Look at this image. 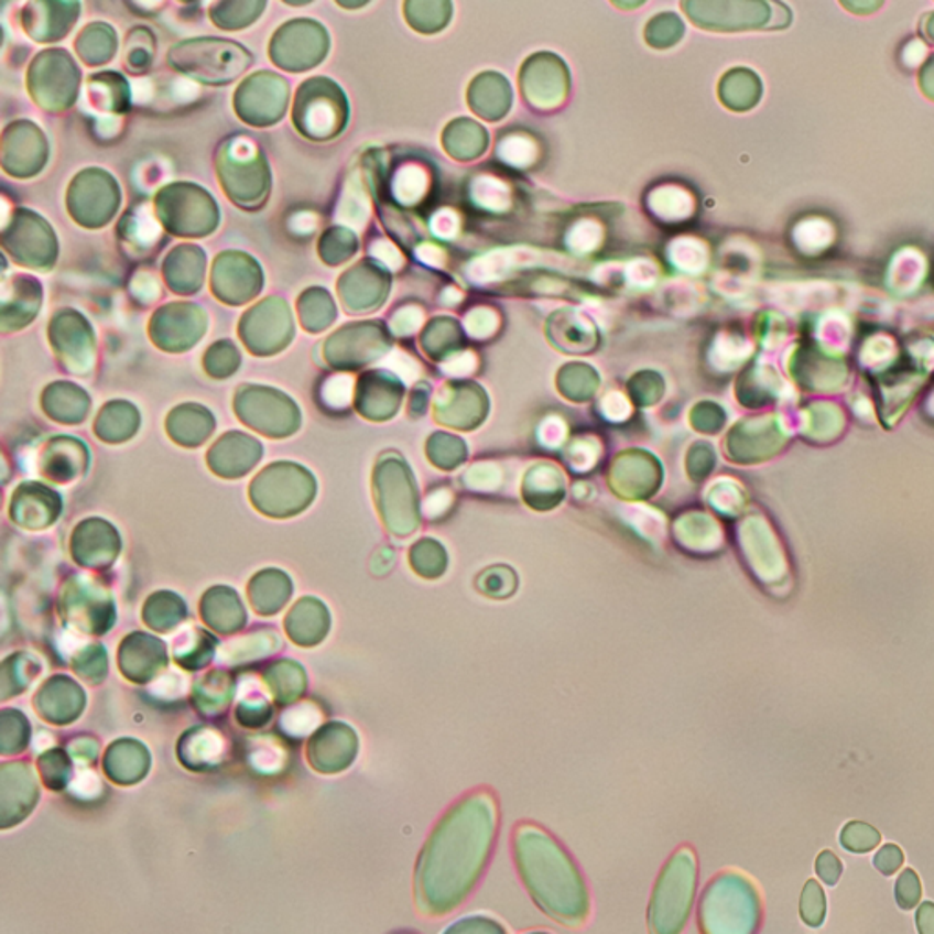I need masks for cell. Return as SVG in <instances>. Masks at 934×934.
I'll return each mask as SVG.
<instances>
[{
  "mask_svg": "<svg viewBox=\"0 0 934 934\" xmlns=\"http://www.w3.org/2000/svg\"><path fill=\"white\" fill-rule=\"evenodd\" d=\"M218 363H221V367H219L218 377L216 378L229 377V374H232L238 369L239 352L230 341H219V344L208 349L207 358H205L207 371L213 374Z\"/></svg>",
  "mask_w": 934,
  "mask_h": 934,
  "instance_id": "cell-26",
  "label": "cell"
},
{
  "mask_svg": "<svg viewBox=\"0 0 934 934\" xmlns=\"http://www.w3.org/2000/svg\"><path fill=\"white\" fill-rule=\"evenodd\" d=\"M920 934H934V903L925 902L916 914Z\"/></svg>",
  "mask_w": 934,
  "mask_h": 934,
  "instance_id": "cell-33",
  "label": "cell"
},
{
  "mask_svg": "<svg viewBox=\"0 0 934 934\" xmlns=\"http://www.w3.org/2000/svg\"><path fill=\"white\" fill-rule=\"evenodd\" d=\"M102 770L116 785H135L149 774L150 752L139 741L119 739L105 752Z\"/></svg>",
  "mask_w": 934,
  "mask_h": 934,
  "instance_id": "cell-11",
  "label": "cell"
},
{
  "mask_svg": "<svg viewBox=\"0 0 934 934\" xmlns=\"http://www.w3.org/2000/svg\"><path fill=\"white\" fill-rule=\"evenodd\" d=\"M346 249L356 250V238L347 230L330 229L319 239V256L327 261V265H341L350 258L352 252Z\"/></svg>",
  "mask_w": 934,
  "mask_h": 934,
  "instance_id": "cell-21",
  "label": "cell"
},
{
  "mask_svg": "<svg viewBox=\"0 0 934 934\" xmlns=\"http://www.w3.org/2000/svg\"><path fill=\"white\" fill-rule=\"evenodd\" d=\"M214 639L197 628H188L174 641V655L186 669H199L213 655Z\"/></svg>",
  "mask_w": 934,
  "mask_h": 934,
  "instance_id": "cell-15",
  "label": "cell"
},
{
  "mask_svg": "<svg viewBox=\"0 0 934 934\" xmlns=\"http://www.w3.org/2000/svg\"><path fill=\"white\" fill-rule=\"evenodd\" d=\"M499 830V802L491 791L467 792L438 817L414 866L420 913L442 919L469 900L488 871Z\"/></svg>",
  "mask_w": 934,
  "mask_h": 934,
  "instance_id": "cell-1",
  "label": "cell"
},
{
  "mask_svg": "<svg viewBox=\"0 0 934 934\" xmlns=\"http://www.w3.org/2000/svg\"><path fill=\"white\" fill-rule=\"evenodd\" d=\"M922 897V886L913 869H905L897 881V902L902 909H913L919 905Z\"/></svg>",
  "mask_w": 934,
  "mask_h": 934,
  "instance_id": "cell-28",
  "label": "cell"
},
{
  "mask_svg": "<svg viewBox=\"0 0 934 934\" xmlns=\"http://www.w3.org/2000/svg\"><path fill=\"white\" fill-rule=\"evenodd\" d=\"M287 83L272 75L271 72H265V88L261 96V79L260 72L254 77L245 80L243 85L239 86L238 96H236V108L245 122L256 124V127H265L272 122L282 119L285 108H287Z\"/></svg>",
  "mask_w": 934,
  "mask_h": 934,
  "instance_id": "cell-9",
  "label": "cell"
},
{
  "mask_svg": "<svg viewBox=\"0 0 934 934\" xmlns=\"http://www.w3.org/2000/svg\"><path fill=\"white\" fill-rule=\"evenodd\" d=\"M2 313L15 308V314L10 319L4 322V330H8V325L11 329H21L24 325L32 324L35 314L41 307V285L37 280H32L28 276H15V280L10 283L4 282L2 287Z\"/></svg>",
  "mask_w": 934,
  "mask_h": 934,
  "instance_id": "cell-13",
  "label": "cell"
},
{
  "mask_svg": "<svg viewBox=\"0 0 934 934\" xmlns=\"http://www.w3.org/2000/svg\"><path fill=\"white\" fill-rule=\"evenodd\" d=\"M263 747H265V758H271L272 761H276L278 764L282 763V752H274V754H269V752H272V750L276 749V747H272L271 749V747L265 743H263ZM261 752H263V750H256V754L252 756V758H254L252 759V761H254V764L256 767H258V769L267 770V763H263V759H260V756H263L261 754Z\"/></svg>",
  "mask_w": 934,
  "mask_h": 934,
  "instance_id": "cell-34",
  "label": "cell"
},
{
  "mask_svg": "<svg viewBox=\"0 0 934 934\" xmlns=\"http://www.w3.org/2000/svg\"><path fill=\"white\" fill-rule=\"evenodd\" d=\"M121 234L122 238L127 239L133 249L149 250L158 241L161 232L155 225V219L152 218V214L146 208L141 207L128 213L121 225Z\"/></svg>",
  "mask_w": 934,
  "mask_h": 934,
  "instance_id": "cell-16",
  "label": "cell"
},
{
  "mask_svg": "<svg viewBox=\"0 0 934 934\" xmlns=\"http://www.w3.org/2000/svg\"><path fill=\"white\" fill-rule=\"evenodd\" d=\"M880 833L876 828L860 822L845 825L844 833L839 836L844 849L850 850V852H869V850L875 849L876 845L880 844Z\"/></svg>",
  "mask_w": 934,
  "mask_h": 934,
  "instance_id": "cell-23",
  "label": "cell"
},
{
  "mask_svg": "<svg viewBox=\"0 0 934 934\" xmlns=\"http://www.w3.org/2000/svg\"><path fill=\"white\" fill-rule=\"evenodd\" d=\"M318 721L319 714L316 708L311 705H302L283 714L282 728L289 736L302 738L305 734L311 732V728L316 727Z\"/></svg>",
  "mask_w": 934,
  "mask_h": 934,
  "instance_id": "cell-27",
  "label": "cell"
},
{
  "mask_svg": "<svg viewBox=\"0 0 934 934\" xmlns=\"http://www.w3.org/2000/svg\"><path fill=\"white\" fill-rule=\"evenodd\" d=\"M525 934H553V933H550V931H530V933H525Z\"/></svg>",
  "mask_w": 934,
  "mask_h": 934,
  "instance_id": "cell-35",
  "label": "cell"
},
{
  "mask_svg": "<svg viewBox=\"0 0 934 934\" xmlns=\"http://www.w3.org/2000/svg\"><path fill=\"white\" fill-rule=\"evenodd\" d=\"M77 43L94 44L91 48L79 50L80 57L86 64L108 63L116 52V35L107 24H91L80 33Z\"/></svg>",
  "mask_w": 934,
  "mask_h": 934,
  "instance_id": "cell-17",
  "label": "cell"
},
{
  "mask_svg": "<svg viewBox=\"0 0 934 934\" xmlns=\"http://www.w3.org/2000/svg\"><path fill=\"white\" fill-rule=\"evenodd\" d=\"M699 889L696 850L683 845L664 861L647 909L650 934H683L691 922Z\"/></svg>",
  "mask_w": 934,
  "mask_h": 934,
  "instance_id": "cell-4",
  "label": "cell"
},
{
  "mask_svg": "<svg viewBox=\"0 0 934 934\" xmlns=\"http://www.w3.org/2000/svg\"><path fill=\"white\" fill-rule=\"evenodd\" d=\"M325 400L330 404H336V408L346 404L350 394L349 378L338 377L330 378V382L325 385Z\"/></svg>",
  "mask_w": 934,
  "mask_h": 934,
  "instance_id": "cell-31",
  "label": "cell"
},
{
  "mask_svg": "<svg viewBox=\"0 0 934 934\" xmlns=\"http://www.w3.org/2000/svg\"><path fill=\"white\" fill-rule=\"evenodd\" d=\"M841 861L838 860V856L833 855L830 850H825L822 855L817 856L816 860V872L819 878H822L827 886H836L839 880V876H841Z\"/></svg>",
  "mask_w": 934,
  "mask_h": 934,
  "instance_id": "cell-30",
  "label": "cell"
},
{
  "mask_svg": "<svg viewBox=\"0 0 934 934\" xmlns=\"http://www.w3.org/2000/svg\"><path fill=\"white\" fill-rule=\"evenodd\" d=\"M761 898L754 883L738 871L714 876L697 902L699 934H758Z\"/></svg>",
  "mask_w": 934,
  "mask_h": 934,
  "instance_id": "cell-3",
  "label": "cell"
},
{
  "mask_svg": "<svg viewBox=\"0 0 934 934\" xmlns=\"http://www.w3.org/2000/svg\"><path fill=\"white\" fill-rule=\"evenodd\" d=\"M69 750H72V752H69V754H72V759L79 761V763H94V761H96V741H90V739H79V741L72 743Z\"/></svg>",
  "mask_w": 934,
  "mask_h": 934,
  "instance_id": "cell-32",
  "label": "cell"
},
{
  "mask_svg": "<svg viewBox=\"0 0 934 934\" xmlns=\"http://www.w3.org/2000/svg\"><path fill=\"white\" fill-rule=\"evenodd\" d=\"M39 772L43 778L44 786L50 791H64L74 781V778H72V761L63 750H46L39 758Z\"/></svg>",
  "mask_w": 934,
  "mask_h": 934,
  "instance_id": "cell-18",
  "label": "cell"
},
{
  "mask_svg": "<svg viewBox=\"0 0 934 934\" xmlns=\"http://www.w3.org/2000/svg\"><path fill=\"white\" fill-rule=\"evenodd\" d=\"M39 785L32 767L22 761L0 769V828L21 825L37 807Z\"/></svg>",
  "mask_w": 934,
  "mask_h": 934,
  "instance_id": "cell-8",
  "label": "cell"
},
{
  "mask_svg": "<svg viewBox=\"0 0 934 934\" xmlns=\"http://www.w3.org/2000/svg\"><path fill=\"white\" fill-rule=\"evenodd\" d=\"M903 852L898 845H886L878 850L875 858V867L883 876H892L902 867Z\"/></svg>",
  "mask_w": 934,
  "mask_h": 934,
  "instance_id": "cell-29",
  "label": "cell"
},
{
  "mask_svg": "<svg viewBox=\"0 0 934 934\" xmlns=\"http://www.w3.org/2000/svg\"><path fill=\"white\" fill-rule=\"evenodd\" d=\"M356 752V734L341 723H330L319 728L307 747L308 763L322 774H338L346 770L355 761Z\"/></svg>",
  "mask_w": 934,
  "mask_h": 934,
  "instance_id": "cell-10",
  "label": "cell"
},
{
  "mask_svg": "<svg viewBox=\"0 0 934 934\" xmlns=\"http://www.w3.org/2000/svg\"><path fill=\"white\" fill-rule=\"evenodd\" d=\"M243 694H247V696L239 703L238 721L243 727L250 728L265 725L271 719V706L267 703L263 692L258 686L256 688L252 686V688H249V692H243Z\"/></svg>",
  "mask_w": 934,
  "mask_h": 934,
  "instance_id": "cell-22",
  "label": "cell"
},
{
  "mask_svg": "<svg viewBox=\"0 0 934 934\" xmlns=\"http://www.w3.org/2000/svg\"><path fill=\"white\" fill-rule=\"evenodd\" d=\"M221 172V183L230 199H236L239 207H260L269 194V171L265 158L258 152L254 143L247 139L236 138L225 144L221 160L218 161Z\"/></svg>",
  "mask_w": 934,
  "mask_h": 934,
  "instance_id": "cell-7",
  "label": "cell"
},
{
  "mask_svg": "<svg viewBox=\"0 0 934 934\" xmlns=\"http://www.w3.org/2000/svg\"><path fill=\"white\" fill-rule=\"evenodd\" d=\"M265 10L261 2H230V4H214L213 19L218 26L234 30V28L247 26L252 19L260 17V11Z\"/></svg>",
  "mask_w": 934,
  "mask_h": 934,
  "instance_id": "cell-19",
  "label": "cell"
},
{
  "mask_svg": "<svg viewBox=\"0 0 934 934\" xmlns=\"http://www.w3.org/2000/svg\"><path fill=\"white\" fill-rule=\"evenodd\" d=\"M347 122V101L340 86L329 79L307 80L294 101V124L305 138L327 141L338 135Z\"/></svg>",
  "mask_w": 934,
  "mask_h": 934,
  "instance_id": "cell-6",
  "label": "cell"
},
{
  "mask_svg": "<svg viewBox=\"0 0 934 934\" xmlns=\"http://www.w3.org/2000/svg\"><path fill=\"white\" fill-rule=\"evenodd\" d=\"M802 919L811 927H819L825 919V894L816 880L807 881L802 894Z\"/></svg>",
  "mask_w": 934,
  "mask_h": 934,
  "instance_id": "cell-25",
  "label": "cell"
},
{
  "mask_svg": "<svg viewBox=\"0 0 934 934\" xmlns=\"http://www.w3.org/2000/svg\"><path fill=\"white\" fill-rule=\"evenodd\" d=\"M171 64L185 75L210 85L230 83L252 64V55L232 41L192 39L171 50Z\"/></svg>",
  "mask_w": 934,
  "mask_h": 934,
  "instance_id": "cell-5",
  "label": "cell"
},
{
  "mask_svg": "<svg viewBox=\"0 0 934 934\" xmlns=\"http://www.w3.org/2000/svg\"><path fill=\"white\" fill-rule=\"evenodd\" d=\"M394 934H420V933H414V931H400V933H394Z\"/></svg>",
  "mask_w": 934,
  "mask_h": 934,
  "instance_id": "cell-36",
  "label": "cell"
},
{
  "mask_svg": "<svg viewBox=\"0 0 934 934\" xmlns=\"http://www.w3.org/2000/svg\"><path fill=\"white\" fill-rule=\"evenodd\" d=\"M297 307H300L303 327L313 330V333L329 327L336 316L335 305H333V300L325 289L305 291V294L297 302Z\"/></svg>",
  "mask_w": 934,
  "mask_h": 934,
  "instance_id": "cell-14",
  "label": "cell"
},
{
  "mask_svg": "<svg viewBox=\"0 0 934 934\" xmlns=\"http://www.w3.org/2000/svg\"><path fill=\"white\" fill-rule=\"evenodd\" d=\"M517 875L547 919L577 930L591 913L588 881L574 856L539 823H517L511 833Z\"/></svg>",
  "mask_w": 934,
  "mask_h": 934,
  "instance_id": "cell-2",
  "label": "cell"
},
{
  "mask_svg": "<svg viewBox=\"0 0 934 934\" xmlns=\"http://www.w3.org/2000/svg\"><path fill=\"white\" fill-rule=\"evenodd\" d=\"M442 934H510L499 920L486 914H469L447 925Z\"/></svg>",
  "mask_w": 934,
  "mask_h": 934,
  "instance_id": "cell-24",
  "label": "cell"
},
{
  "mask_svg": "<svg viewBox=\"0 0 934 934\" xmlns=\"http://www.w3.org/2000/svg\"><path fill=\"white\" fill-rule=\"evenodd\" d=\"M181 763L194 772L216 769L225 758V741L213 728H194L180 741Z\"/></svg>",
  "mask_w": 934,
  "mask_h": 934,
  "instance_id": "cell-12",
  "label": "cell"
},
{
  "mask_svg": "<svg viewBox=\"0 0 934 934\" xmlns=\"http://www.w3.org/2000/svg\"><path fill=\"white\" fill-rule=\"evenodd\" d=\"M26 719L21 712L6 710L2 714V739H0V750L2 756L19 754L28 747V728Z\"/></svg>",
  "mask_w": 934,
  "mask_h": 934,
  "instance_id": "cell-20",
  "label": "cell"
}]
</instances>
